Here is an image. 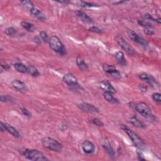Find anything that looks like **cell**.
I'll return each mask as SVG.
<instances>
[{"label": "cell", "mask_w": 161, "mask_h": 161, "mask_svg": "<svg viewBox=\"0 0 161 161\" xmlns=\"http://www.w3.org/2000/svg\"><path fill=\"white\" fill-rule=\"evenodd\" d=\"M121 128H122L125 133L127 134L130 139L133 142L134 145L139 149H143L145 147V143L141 138L137 134H136L134 131L129 129L127 126L125 125H121Z\"/></svg>", "instance_id": "cell-1"}, {"label": "cell", "mask_w": 161, "mask_h": 161, "mask_svg": "<svg viewBox=\"0 0 161 161\" xmlns=\"http://www.w3.org/2000/svg\"><path fill=\"white\" fill-rule=\"evenodd\" d=\"M20 152L25 158L30 160L44 161L48 160L41 152L35 149H23L20 151Z\"/></svg>", "instance_id": "cell-2"}, {"label": "cell", "mask_w": 161, "mask_h": 161, "mask_svg": "<svg viewBox=\"0 0 161 161\" xmlns=\"http://www.w3.org/2000/svg\"><path fill=\"white\" fill-rule=\"evenodd\" d=\"M42 143L45 148L54 152H61L63 148V145L61 143L49 137H44L42 140Z\"/></svg>", "instance_id": "cell-3"}, {"label": "cell", "mask_w": 161, "mask_h": 161, "mask_svg": "<svg viewBox=\"0 0 161 161\" xmlns=\"http://www.w3.org/2000/svg\"><path fill=\"white\" fill-rule=\"evenodd\" d=\"M50 47L55 52L58 53L62 55L66 54V50L64 44L62 43L61 40L57 36H53L50 38L49 40Z\"/></svg>", "instance_id": "cell-4"}, {"label": "cell", "mask_w": 161, "mask_h": 161, "mask_svg": "<svg viewBox=\"0 0 161 161\" xmlns=\"http://www.w3.org/2000/svg\"><path fill=\"white\" fill-rule=\"evenodd\" d=\"M135 110L138 113L147 118L151 119L154 118V116L152 114L150 107L148 106L147 104L143 102H140L135 105Z\"/></svg>", "instance_id": "cell-5"}, {"label": "cell", "mask_w": 161, "mask_h": 161, "mask_svg": "<svg viewBox=\"0 0 161 161\" xmlns=\"http://www.w3.org/2000/svg\"><path fill=\"white\" fill-rule=\"evenodd\" d=\"M116 41L118 44V45L122 47L125 51H126L129 54L133 55L135 54L134 49L132 48L130 45L126 41V40L121 35H117L115 38Z\"/></svg>", "instance_id": "cell-6"}, {"label": "cell", "mask_w": 161, "mask_h": 161, "mask_svg": "<svg viewBox=\"0 0 161 161\" xmlns=\"http://www.w3.org/2000/svg\"><path fill=\"white\" fill-rule=\"evenodd\" d=\"M103 69L106 74H110L113 78L115 79L121 78V74L120 72L116 69V68L113 66L109 65V64H103Z\"/></svg>", "instance_id": "cell-7"}, {"label": "cell", "mask_w": 161, "mask_h": 161, "mask_svg": "<svg viewBox=\"0 0 161 161\" xmlns=\"http://www.w3.org/2000/svg\"><path fill=\"white\" fill-rule=\"evenodd\" d=\"M128 35H129V37H130V38L133 40V41H134L138 44H139L143 46H145H145L148 45V42L147 41V40L143 38L140 37L134 31L131 30H129L128 31Z\"/></svg>", "instance_id": "cell-8"}, {"label": "cell", "mask_w": 161, "mask_h": 161, "mask_svg": "<svg viewBox=\"0 0 161 161\" xmlns=\"http://www.w3.org/2000/svg\"><path fill=\"white\" fill-rule=\"evenodd\" d=\"M63 81L68 86L72 87H79L78 79L71 73H67L63 77Z\"/></svg>", "instance_id": "cell-9"}, {"label": "cell", "mask_w": 161, "mask_h": 161, "mask_svg": "<svg viewBox=\"0 0 161 161\" xmlns=\"http://www.w3.org/2000/svg\"><path fill=\"white\" fill-rule=\"evenodd\" d=\"M78 106L80 110L88 113H99V109L94 105L88 103H82L78 105Z\"/></svg>", "instance_id": "cell-10"}, {"label": "cell", "mask_w": 161, "mask_h": 161, "mask_svg": "<svg viewBox=\"0 0 161 161\" xmlns=\"http://www.w3.org/2000/svg\"><path fill=\"white\" fill-rule=\"evenodd\" d=\"M81 147L84 152L87 154H90L93 153L95 150V145L89 140L84 141L82 143Z\"/></svg>", "instance_id": "cell-11"}, {"label": "cell", "mask_w": 161, "mask_h": 161, "mask_svg": "<svg viewBox=\"0 0 161 161\" xmlns=\"http://www.w3.org/2000/svg\"><path fill=\"white\" fill-rule=\"evenodd\" d=\"M100 88L102 90L105 91V92H108V93L112 94L116 93V89L114 88L111 83L107 81V80H103V81L100 83Z\"/></svg>", "instance_id": "cell-12"}, {"label": "cell", "mask_w": 161, "mask_h": 161, "mask_svg": "<svg viewBox=\"0 0 161 161\" xmlns=\"http://www.w3.org/2000/svg\"><path fill=\"white\" fill-rule=\"evenodd\" d=\"M11 86H13V88L17 91H20V92H24L25 93L28 91V88L27 87L26 84L24 83L21 81L20 80H15L11 83Z\"/></svg>", "instance_id": "cell-13"}, {"label": "cell", "mask_w": 161, "mask_h": 161, "mask_svg": "<svg viewBox=\"0 0 161 161\" xmlns=\"http://www.w3.org/2000/svg\"><path fill=\"white\" fill-rule=\"evenodd\" d=\"M29 12L33 17H35V18L38 19L40 21H44L46 20V17L45 15L41 11L37 9L36 7H34L33 8L30 10Z\"/></svg>", "instance_id": "cell-14"}, {"label": "cell", "mask_w": 161, "mask_h": 161, "mask_svg": "<svg viewBox=\"0 0 161 161\" xmlns=\"http://www.w3.org/2000/svg\"><path fill=\"white\" fill-rule=\"evenodd\" d=\"M76 14L78 18L83 22L86 23V24H92V23H93V20H92L87 14L84 13V11L80 10L76 11Z\"/></svg>", "instance_id": "cell-15"}, {"label": "cell", "mask_w": 161, "mask_h": 161, "mask_svg": "<svg viewBox=\"0 0 161 161\" xmlns=\"http://www.w3.org/2000/svg\"><path fill=\"white\" fill-rule=\"evenodd\" d=\"M103 147L105 149V151L106 152L112 157H113L114 156V152L113 151V149L110 144V142L108 141L107 139H106L103 143Z\"/></svg>", "instance_id": "cell-16"}, {"label": "cell", "mask_w": 161, "mask_h": 161, "mask_svg": "<svg viewBox=\"0 0 161 161\" xmlns=\"http://www.w3.org/2000/svg\"><path fill=\"white\" fill-rule=\"evenodd\" d=\"M139 77L140 79L145 80V81H147L149 84H151L152 86H154L156 84V79H154V78L152 76L149 75V74H148L142 73V74H139Z\"/></svg>", "instance_id": "cell-17"}, {"label": "cell", "mask_w": 161, "mask_h": 161, "mask_svg": "<svg viewBox=\"0 0 161 161\" xmlns=\"http://www.w3.org/2000/svg\"><path fill=\"white\" fill-rule=\"evenodd\" d=\"M2 123L4 126L6 131H7L8 133L11 134V135L16 138H20V134H19L18 131L16 129H15L13 126H12L8 123H4L3 122H2Z\"/></svg>", "instance_id": "cell-18"}, {"label": "cell", "mask_w": 161, "mask_h": 161, "mask_svg": "<svg viewBox=\"0 0 161 161\" xmlns=\"http://www.w3.org/2000/svg\"><path fill=\"white\" fill-rule=\"evenodd\" d=\"M103 96H104L105 99L108 102L112 103V104H119L120 103V101H118V100L116 99L115 97L113 96L112 93H108V92H105V93H103Z\"/></svg>", "instance_id": "cell-19"}, {"label": "cell", "mask_w": 161, "mask_h": 161, "mask_svg": "<svg viewBox=\"0 0 161 161\" xmlns=\"http://www.w3.org/2000/svg\"><path fill=\"white\" fill-rule=\"evenodd\" d=\"M76 63L78 66L80 70H82L83 71H86L89 69L88 65L86 64L84 61L80 57H78L76 59Z\"/></svg>", "instance_id": "cell-20"}, {"label": "cell", "mask_w": 161, "mask_h": 161, "mask_svg": "<svg viewBox=\"0 0 161 161\" xmlns=\"http://www.w3.org/2000/svg\"><path fill=\"white\" fill-rule=\"evenodd\" d=\"M130 122L132 125H134L137 128H140V129L145 128V125L143 124L140 120L138 119L136 117H131L130 119Z\"/></svg>", "instance_id": "cell-21"}, {"label": "cell", "mask_w": 161, "mask_h": 161, "mask_svg": "<svg viewBox=\"0 0 161 161\" xmlns=\"http://www.w3.org/2000/svg\"><path fill=\"white\" fill-rule=\"evenodd\" d=\"M115 58L120 65L125 66L126 64V61L125 58L124 54L122 52H121V51L118 52L115 55Z\"/></svg>", "instance_id": "cell-22"}, {"label": "cell", "mask_w": 161, "mask_h": 161, "mask_svg": "<svg viewBox=\"0 0 161 161\" xmlns=\"http://www.w3.org/2000/svg\"><path fill=\"white\" fill-rule=\"evenodd\" d=\"M14 67L15 69L20 72V73H23V74H25V73H28V69L27 67L25 66L24 64H21V63H15L14 64Z\"/></svg>", "instance_id": "cell-23"}, {"label": "cell", "mask_w": 161, "mask_h": 161, "mask_svg": "<svg viewBox=\"0 0 161 161\" xmlns=\"http://www.w3.org/2000/svg\"><path fill=\"white\" fill-rule=\"evenodd\" d=\"M27 69H28V73L30 74L31 76L33 77H37L40 75V73L37 70V69L33 66H28L27 67Z\"/></svg>", "instance_id": "cell-24"}, {"label": "cell", "mask_w": 161, "mask_h": 161, "mask_svg": "<svg viewBox=\"0 0 161 161\" xmlns=\"http://www.w3.org/2000/svg\"><path fill=\"white\" fill-rule=\"evenodd\" d=\"M21 25L23 28H25V29H26L28 31L32 32L34 29V25L32 24H31V23H29L28 21H23L21 23Z\"/></svg>", "instance_id": "cell-25"}, {"label": "cell", "mask_w": 161, "mask_h": 161, "mask_svg": "<svg viewBox=\"0 0 161 161\" xmlns=\"http://www.w3.org/2000/svg\"><path fill=\"white\" fill-rule=\"evenodd\" d=\"M21 3L27 10H28V11L33 8L34 7H35L34 4L31 1H28V0H24V1H21Z\"/></svg>", "instance_id": "cell-26"}, {"label": "cell", "mask_w": 161, "mask_h": 161, "mask_svg": "<svg viewBox=\"0 0 161 161\" xmlns=\"http://www.w3.org/2000/svg\"><path fill=\"white\" fill-rule=\"evenodd\" d=\"M0 99H1V102H5V103H7V102L11 103V102H13L14 101L13 97H11L9 95H1Z\"/></svg>", "instance_id": "cell-27"}, {"label": "cell", "mask_w": 161, "mask_h": 161, "mask_svg": "<svg viewBox=\"0 0 161 161\" xmlns=\"http://www.w3.org/2000/svg\"><path fill=\"white\" fill-rule=\"evenodd\" d=\"M16 30L13 27H8L7 28L4 30V33L6 35H7L8 36H12L14 35L16 33Z\"/></svg>", "instance_id": "cell-28"}, {"label": "cell", "mask_w": 161, "mask_h": 161, "mask_svg": "<svg viewBox=\"0 0 161 161\" xmlns=\"http://www.w3.org/2000/svg\"><path fill=\"white\" fill-rule=\"evenodd\" d=\"M40 36L41 37V38L42 39L43 41L45 43H49V40L50 38H49V36L47 35V33H46L45 32H40Z\"/></svg>", "instance_id": "cell-29"}, {"label": "cell", "mask_w": 161, "mask_h": 161, "mask_svg": "<svg viewBox=\"0 0 161 161\" xmlns=\"http://www.w3.org/2000/svg\"><path fill=\"white\" fill-rule=\"evenodd\" d=\"M80 6L83 8H92V7H97L96 4H91L90 3L86 2V1H80Z\"/></svg>", "instance_id": "cell-30"}, {"label": "cell", "mask_w": 161, "mask_h": 161, "mask_svg": "<svg viewBox=\"0 0 161 161\" xmlns=\"http://www.w3.org/2000/svg\"><path fill=\"white\" fill-rule=\"evenodd\" d=\"M160 96H161V95L160 93H154L152 95V99L156 102L158 103L159 104H160V103H161Z\"/></svg>", "instance_id": "cell-31"}, {"label": "cell", "mask_w": 161, "mask_h": 161, "mask_svg": "<svg viewBox=\"0 0 161 161\" xmlns=\"http://www.w3.org/2000/svg\"><path fill=\"white\" fill-rule=\"evenodd\" d=\"M138 24H139L140 26L145 27L146 28H150L152 27V25L150 24V23H148L145 20H138Z\"/></svg>", "instance_id": "cell-32"}, {"label": "cell", "mask_w": 161, "mask_h": 161, "mask_svg": "<svg viewBox=\"0 0 161 161\" xmlns=\"http://www.w3.org/2000/svg\"><path fill=\"white\" fill-rule=\"evenodd\" d=\"M91 122L93 123L94 125H95L96 126H100H100H103V125H104L103 123L98 118H93V120H91Z\"/></svg>", "instance_id": "cell-33"}, {"label": "cell", "mask_w": 161, "mask_h": 161, "mask_svg": "<svg viewBox=\"0 0 161 161\" xmlns=\"http://www.w3.org/2000/svg\"><path fill=\"white\" fill-rule=\"evenodd\" d=\"M21 111L22 112V113L24 114V115H25V117H28V118H30L31 117V113L29 112L27 108H21Z\"/></svg>", "instance_id": "cell-34"}, {"label": "cell", "mask_w": 161, "mask_h": 161, "mask_svg": "<svg viewBox=\"0 0 161 161\" xmlns=\"http://www.w3.org/2000/svg\"><path fill=\"white\" fill-rule=\"evenodd\" d=\"M89 30L91 32H93L97 33H101L103 32V31L100 29V28H99L98 27H95V26H93V27H90L89 28Z\"/></svg>", "instance_id": "cell-35"}, {"label": "cell", "mask_w": 161, "mask_h": 161, "mask_svg": "<svg viewBox=\"0 0 161 161\" xmlns=\"http://www.w3.org/2000/svg\"><path fill=\"white\" fill-rule=\"evenodd\" d=\"M1 66L3 69H4V70H8L10 69V66L7 64V62L3 61L1 62Z\"/></svg>", "instance_id": "cell-36"}, {"label": "cell", "mask_w": 161, "mask_h": 161, "mask_svg": "<svg viewBox=\"0 0 161 161\" xmlns=\"http://www.w3.org/2000/svg\"><path fill=\"white\" fill-rule=\"evenodd\" d=\"M144 33L147 35H152L154 34V32L152 30H149L148 28H146V29L144 30Z\"/></svg>", "instance_id": "cell-37"}, {"label": "cell", "mask_w": 161, "mask_h": 161, "mask_svg": "<svg viewBox=\"0 0 161 161\" xmlns=\"http://www.w3.org/2000/svg\"><path fill=\"white\" fill-rule=\"evenodd\" d=\"M137 155H138V159H139V160H145V159L143 157V155L142 153L140 152H138L137 153Z\"/></svg>", "instance_id": "cell-38"}, {"label": "cell", "mask_w": 161, "mask_h": 161, "mask_svg": "<svg viewBox=\"0 0 161 161\" xmlns=\"http://www.w3.org/2000/svg\"><path fill=\"white\" fill-rule=\"evenodd\" d=\"M140 88L142 92H146L147 90V87L145 85H140Z\"/></svg>", "instance_id": "cell-39"}, {"label": "cell", "mask_w": 161, "mask_h": 161, "mask_svg": "<svg viewBox=\"0 0 161 161\" xmlns=\"http://www.w3.org/2000/svg\"><path fill=\"white\" fill-rule=\"evenodd\" d=\"M144 17H145V18H147V19H150V20H154V21H156V20H155L154 18H153V17H152L151 15H149V14H146V15H145Z\"/></svg>", "instance_id": "cell-40"}, {"label": "cell", "mask_w": 161, "mask_h": 161, "mask_svg": "<svg viewBox=\"0 0 161 161\" xmlns=\"http://www.w3.org/2000/svg\"><path fill=\"white\" fill-rule=\"evenodd\" d=\"M125 1H119V2H116V3H114V4H122L123 3H124Z\"/></svg>", "instance_id": "cell-41"}]
</instances>
